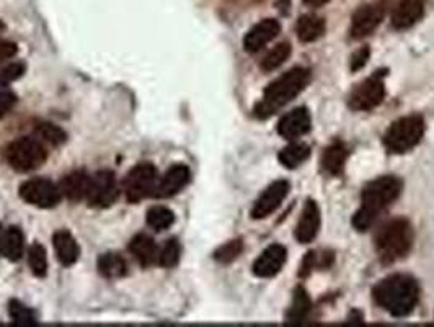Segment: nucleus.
<instances>
[{"mask_svg": "<svg viewBox=\"0 0 434 327\" xmlns=\"http://www.w3.org/2000/svg\"><path fill=\"white\" fill-rule=\"evenodd\" d=\"M369 56H371V51L369 48H366V46L364 48L357 50L351 58V69L357 70V69L364 68V64L367 63V59H369Z\"/></svg>", "mask_w": 434, "mask_h": 327, "instance_id": "37", "label": "nucleus"}, {"mask_svg": "<svg viewBox=\"0 0 434 327\" xmlns=\"http://www.w3.org/2000/svg\"><path fill=\"white\" fill-rule=\"evenodd\" d=\"M374 300L394 317L412 314L419 300L418 282L410 275H390L374 287Z\"/></svg>", "mask_w": 434, "mask_h": 327, "instance_id": "2", "label": "nucleus"}, {"mask_svg": "<svg viewBox=\"0 0 434 327\" xmlns=\"http://www.w3.org/2000/svg\"><path fill=\"white\" fill-rule=\"evenodd\" d=\"M295 31H297L299 40L302 43H312L320 38L323 33H325V20L322 17L312 15H302L299 18L297 26H295Z\"/></svg>", "mask_w": 434, "mask_h": 327, "instance_id": "22", "label": "nucleus"}, {"mask_svg": "<svg viewBox=\"0 0 434 327\" xmlns=\"http://www.w3.org/2000/svg\"><path fill=\"white\" fill-rule=\"evenodd\" d=\"M23 245H25V236L20 227H8L3 236V249L2 254L12 262H18L23 255Z\"/></svg>", "mask_w": 434, "mask_h": 327, "instance_id": "26", "label": "nucleus"}, {"mask_svg": "<svg viewBox=\"0 0 434 327\" xmlns=\"http://www.w3.org/2000/svg\"><path fill=\"white\" fill-rule=\"evenodd\" d=\"M147 225L157 232H162L175 222V213L166 206H152L147 211Z\"/></svg>", "mask_w": 434, "mask_h": 327, "instance_id": "28", "label": "nucleus"}, {"mask_svg": "<svg viewBox=\"0 0 434 327\" xmlns=\"http://www.w3.org/2000/svg\"><path fill=\"white\" fill-rule=\"evenodd\" d=\"M310 82V70L305 68H294L284 73L281 77L273 80L266 87L263 98L258 105L255 107V116L260 120H266L271 115H274L279 108L288 105L290 100H294Z\"/></svg>", "mask_w": 434, "mask_h": 327, "instance_id": "3", "label": "nucleus"}, {"mask_svg": "<svg viewBox=\"0 0 434 327\" xmlns=\"http://www.w3.org/2000/svg\"><path fill=\"white\" fill-rule=\"evenodd\" d=\"M157 169L150 162L137 164L124 178V192L127 201L137 203L152 195L157 185Z\"/></svg>", "mask_w": 434, "mask_h": 327, "instance_id": "7", "label": "nucleus"}, {"mask_svg": "<svg viewBox=\"0 0 434 327\" xmlns=\"http://www.w3.org/2000/svg\"><path fill=\"white\" fill-rule=\"evenodd\" d=\"M382 70H378L369 79L355 87L350 96V107L357 112H371L384 102L385 85H384Z\"/></svg>", "mask_w": 434, "mask_h": 327, "instance_id": "8", "label": "nucleus"}, {"mask_svg": "<svg viewBox=\"0 0 434 327\" xmlns=\"http://www.w3.org/2000/svg\"><path fill=\"white\" fill-rule=\"evenodd\" d=\"M47 159L45 144L38 137H18L7 148V160L18 172L41 167Z\"/></svg>", "mask_w": 434, "mask_h": 327, "instance_id": "6", "label": "nucleus"}, {"mask_svg": "<svg viewBox=\"0 0 434 327\" xmlns=\"http://www.w3.org/2000/svg\"><path fill=\"white\" fill-rule=\"evenodd\" d=\"M192 172L183 164H176L166 170L162 178L157 180V185L152 192V197L155 198H170L180 193L188 185Z\"/></svg>", "mask_w": 434, "mask_h": 327, "instance_id": "13", "label": "nucleus"}, {"mask_svg": "<svg viewBox=\"0 0 434 327\" xmlns=\"http://www.w3.org/2000/svg\"><path fill=\"white\" fill-rule=\"evenodd\" d=\"M13 103H15V96L7 90H0V120L12 110Z\"/></svg>", "mask_w": 434, "mask_h": 327, "instance_id": "35", "label": "nucleus"}, {"mask_svg": "<svg viewBox=\"0 0 434 327\" xmlns=\"http://www.w3.org/2000/svg\"><path fill=\"white\" fill-rule=\"evenodd\" d=\"M289 6H290L289 0H276V7H278L283 13H288V7Z\"/></svg>", "mask_w": 434, "mask_h": 327, "instance_id": "40", "label": "nucleus"}, {"mask_svg": "<svg viewBox=\"0 0 434 327\" xmlns=\"http://www.w3.org/2000/svg\"><path fill=\"white\" fill-rule=\"evenodd\" d=\"M35 132L40 137L41 143L51 146H61L62 143H65V137H68V135L59 126L52 125V123H40L35 128Z\"/></svg>", "mask_w": 434, "mask_h": 327, "instance_id": "30", "label": "nucleus"}, {"mask_svg": "<svg viewBox=\"0 0 434 327\" xmlns=\"http://www.w3.org/2000/svg\"><path fill=\"white\" fill-rule=\"evenodd\" d=\"M281 31V23L276 18H266L251 28L243 38V48L247 53H258L270 41H273Z\"/></svg>", "mask_w": 434, "mask_h": 327, "instance_id": "14", "label": "nucleus"}, {"mask_svg": "<svg viewBox=\"0 0 434 327\" xmlns=\"http://www.w3.org/2000/svg\"><path fill=\"white\" fill-rule=\"evenodd\" d=\"M6 85H7V80L3 79L2 73H0V90H6Z\"/></svg>", "mask_w": 434, "mask_h": 327, "instance_id": "42", "label": "nucleus"}, {"mask_svg": "<svg viewBox=\"0 0 434 327\" xmlns=\"http://www.w3.org/2000/svg\"><path fill=\"white\" fill-rule=\"evenodd\" d=\"M310 307H312V301H310L307 291L300 287L295 288L293 303H290L288 314H286V321L290 322V324H299L307 317Z\"/></svg>", "mask_w": 434, "mask_h": 327, "instance_id": "24", "label": "nucleus"}, {"mask_svg": "<svg viewBox=\"0 0 434 327\" xmlns=\"http://www.w3.org/2000/svg\"><path fill=\"white\" fill-rule=\"evenodd\" d=\"M278 158L286 169H295L310 158V148L304 143H290L281 151Z\"/></svg>", "mask_w": 434, "mask_h": 327, "instance_id": "27", "label": "nucleus"}, {"mask_svg": "<svg viewBox=\"0 0 434 327\" xmlns=\"http://www.w3.org/2000/svg\"><path fill=\"white\" fill-rule=\"evenodd\" d=\"M119 195L116 177L109 170L97 172L90 177L87 200L88 205L93 208H108L111 206Z\"/></svg>", "mask_w": 434, "mask_h": 327, "instance_id": "10", "label": "nucleus"}, {"mask_svg": "<svg viewBox=\"0 0 434 327\" xmlns=\"http://www.w3.org/2000/svg\"><path fill=\"white\" fill-rule=\"evenodd\" d=\"M424 13L423 0H400L392 13V26L397 30H407L421 20Z\"/></svg>", "mask_w": 434, "mask_h": 327, "instance_id": "18", "label": "nucleus"}, {"mask_svg": "<svg viewBox=\"0 0 434 327\" xmlns=\"http://www.w3.org/2000/svg\"><path fill=\"white\" fill-rule=\"evenodd\" d=\"M289 182H286V180H278V182L271 183L258 197V200L255 201L254 208H251V218L254 220H265V218H268L284 201V198L289 193Z\"/></svg>", "mask_w": 434, "mask_h": 327, "instance_id": "12", "label": "nucleus"}, {"mask_svg": "<svg viewBox=\"0 0 434 327\" xmlns=\"http://www.w3.org/2000/svg\"><path fill=\"white\" fill-rule=\"evenodd\" d=\"M181 245L176 239H169L159 252V264L165 268L175 267L180 262Z\"/></svg>", "mask_w": 434, "mask_h": 327, "instance_id": "32", "label": "nucleus"}, {"mask_svg": "<svg viewBox=\"0 0 434 327\" xmlns=\"http://www.w3.org/2000/svg\"><path fill=\"white\" fill-rule=\"evenodd\" d=\"M384 17H385L384 2L366 3V6H361L355 13H352L351 36L357 38V40L369 36L371 33L380 25V22L384 20Z\"/></svg>", "mask_w": 434, "mask_h": 327, "instance_id": "11", "label": "nucleus"}, {"mask_svg": "<svg viewBox=\"0 0 434 327\" xmlns=\"http://www.w3.org/2000/svg\"><path fill=\"white\" fill-rule=\"evenodd\" d=\"M414 232L412 222L405 218L389 221L375 236V249L382 262L390 264L403 259L412 250Z\"/></svg>", "mask_w": 434, "mask_h": 327, "instance_id": "4", "label": "nucleus"}, {"mask_svg": "<svg viewBox=\"0 0 434 327\" xmlns=\"http://www.w3.org/2000/svg\"><path fill=\"white\" fill-rule=\"evenodd\" d=\"M402 188V180L395 175H384L367 183L362 190L361 208L352 216V226L357 231L369 229L380 213L400 197Z\"/></svg>", "mask_w": 434, "mask_h": 327, "instance_id": "1", "label": "nucleus"}, {"mask_svg": "<svg viewBox=\"0 0 434 327\" xmlns=\"http://www.w3.org/2000/svg\"><path fill=\"white\" fill-rule=\"evenodd\" d=\"M330 2V0H304V3L307 7H312V8H318L322 6H325V3Z\"/></svg>", "mask_w": 434, "mask_h": 327, "instance_id": "39", "label": "nucleus"}, {"mask_svg": "<svg viewBox=\"0 0 434 327\" xmlns=\"http://www.w3.org/2000/svg\"><path fill=\"white\" fill-rule=\"evenodd\" d=\"M8 312H10L12 321L15 322V324L28 326V324H35L36 322V317L35 314H33V311L30 310V307L22 305V303L17 300L10 301V305H8Z\"/></svg>", "mask_w": 434, "mask_h": 327, "instance_id": "34", "label": "nucleus"}, {"mask_svg": "<svg viewBox=\"0 0 434 327\" xmlns=\"http://www.w3.org/2000/svg\"><path fill=\"white\" fill-rule=\"evenodd\" d=\"M348 159V149L343 143H333L325 149L322 155V167L327 170L328 174L338 175L341 174L343 167H345Z\"/></svg>", "mask_w": 434, "mask_h": 327, "instance_id": "23", "label": "nucleus"}, {"mask_svg": "<svg viewBox=\"0 0 434 327\" xmlns=\"http://www.w3.org/2000/svg\"><path fill=\"white\" fill-rule=\"evenodd\" d=\"M52 244H54V250L59 262L64 267H70L79 260L80 249L77 241L74 239V236L69 231H57L52 236Z\"/></svg>", "mask_w": 434, "mask_h": 327, "instance_id": "19", "label": "nucleus"}, {"mask_svg": "<svg viewBox=\"0 0 434 327\" xmlns=\"http://www.w3.org/2000/svg\"><path fill=\"white\" fill-rule=\"evenodd\" d=\"M130 252L132 257L137 260V264L142 267H149L155 262V259L159 257V249L154 239L147 234H137L131 239L130 243Z\"/></svg>", "mask_w": 434, "mask_h": 327, "instance_id": "20", "label": "nucleus"}, {"mask_svg": "<svg viewBox=\"0 0 434 327\" xmlns=\"http://www.w3.org/2000/svg\"><path fill=\"white\" fill-rule=\"evenodd\" d=\"M20 197L28 205L38 208H54L59 205L62 192L54 182L47 178H31L22 183Z\"/></svg>", "mask_w": 434, "mask_h": 327, "instance_id": "9", "label": "nucleus"}, {"mask_svg": "<svg viewBox=\"0 0 434 327\" xmlns=\"http://www.w3.org/2000/svg\"><path fill=\"white\" fill-rule=\"evenodd\" d=\"M424 136V120L419 115L403 116L394 121L384 135V146L390 154L412 151Z\"/></svg>", "mask_w": 434, "mask_h": 327, "instance_id": "5", "label": "nucleus"}, {"mask_svg": "<svg viewBox=\"0 0 434 327\" xmlns=\"http://www.w3.org/2000/svg\"><path fill=\"white\" fill-rule=\"evenodd\" d=\"M290 53H293V50H290L289 43H286V41L279 43V45H276L274 48L265 56L263 61L260 63V68L263 69L265 73H271V70L278 69L279 66H283L286 61H288Z\"/></svg>", "mask_w": 434, "mask_h": 327, "instance_id": "29", "label": "nucleus"}, {"mask_svg": "<svg viewBox=\"0 0 434 327\" xmlns=\"http://www.w3.org/2000/svg\"><path fill=\"white\" fill-rule=\"evenodd\" d=\"M28 264L33 275L36 277H46L47 273V254L46 249L41 244H31L30 250H28Z\"/></svg>", "mask_w": 434, "mask_h": 327, "instance_id": "31", "label": "nucleus"}, {"mask_svg": "<svg viewBox=\"0 0 434 327\" xmlns=\"http://www.w3.org/2000/svg\"><path fill=\"white\" fill-rule=\"evenodd\" d=\"M243 250V241L242 239H233L228 241L224 245H221L216 252H214V259L221 264H231L235 260Z\"/></svg>", "mask_w": 434, "mask_h": 327, "instance_id": "33", "label": "nucleus"}, {"mask_svg": "<svg viewBox=\"0 0 434 327\" xmlns=\"http://www.w3.org/2000/svg\"><path fill=\"white\" fill-rule=\"evenodd\" d=\"M318 227H320V208L316 201L309 200L305 203L302 215L299 218L297 227H295V239L300 244H309L317 238Z\"/></svg>", "mask_w": 434, "mask_h": 327, "instance_id": "17", "label": "nucleus"}, {"mask_svg": "<svg viewBox=\"0 0 434 327\" xmlns=\"http://www.w3.org/2000/svg\"><path fill=\"white\" fill-rule=\"evenodd\" d=\"M0 73H2L3 79H6L7 82H10V80L22 77L23 73H25V68H23L22 64H12V66H7L6 69L0 70Z\"/></svg>", "mask_w": 434, "mask_h": 327, "instance_id": "38", "label": "nucleus"}, {"mask_svg": "<svg viewBox=\"0 0 434 327\" xmlns=\"http://www.w3.org/2000/svg\"><path fill=\"white\" fill-rule=\"evenodd\" d=\"M17 53H18V48L15 43L2 40V38H0V63H2V61L15 58Z\"/></svg>", "mask_w": 434, "mask_h": 327, "instance_id": "36", "label": "nucleus"}, {"mask_svg": "<svg viewBox=\"0 0 434 327\" xmlns=\"http://www.w3.org/2000/svg\"><path fill=\"white\" fill-rule=\"evenodd\" d=\"M312 126V120H310V113L307 108L299 107L295 110L286 113L278 123V132L284 139L295 141L297 137L307 135Z\"/></svg>", "mask_w": 434, "mask_h": 327, "instance_id": "15", "label": "nucleus"}, {"mask_svg": "<svg viewBox=\"0 0 434 327\" xmlns=\"http://www.w3.org/2000/svg\"><path fill=\"white\" fill-rule=\"evenodd\" d=\"M286 257H288V252H286L283 245L279 244L270 245V248H266L263 252L260 254V257L255 260L254 273L260 278L274 277V275L279 273L281 268L284 267Z\"/></svg>", "mask_w": 434, "mask_h": 327, "instance_id": "16", "label": "nucleus"}, {"mask_svg": "<svg viewBox=\"0 0 434 327\" xmlns=\"http://www.w3.org/2000/svg\"><path fill=\"white\" fill-rule=\"evenodd\" d=\"M88 185L90 177L85 172H82V170H79V172H72L69 174L68 177H64L61 183V192L64 193L69 200L80 201L82 198L87 197Z\"/></svg>", "mask_w": 434, "mask_h": 327, "instance_id": "21", "label": "nucleus"}, {"mask_svg": "<svg viewBox=\"0 0 434 327\" xmlns=\"http://www.w3.org/2000/svg\"><path fill=\"white\" fill-rule=\"evenodd\" d=\"M98 270L107 278H121L127 273V264L121 254L108 252L98 259Z\"/></svg>", "mask_w": 434, "mask_h": 327, "instance_id": "25", "label": "nucleus"}, {"mask_svg": "<svg viewBox=\"0 0 434 327\" xmlns=\"http://www.w3.org/2000/svg\"><path fill=\"white\" fill-rule=\"evenodd\" d=\"M3 236H6V232H3L2 225H0V254H2V249H3Z\"/></svg>", "mask_w": 434, "mask_h": 327, "instance_id": "41", "label": "nucleus"}]
</instances>
